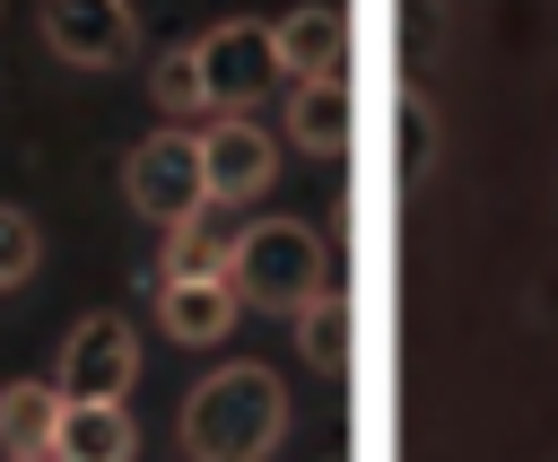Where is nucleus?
I'll return each mask as SVG.
<instances>
[{"label": "nucleus", "instance_id": "nucleus-1", "mask_svg": "<svg viewBox=\"0 0 558 462\" xmlns=\"http://www.w3.org/2000/svg\"><path fill=\"white\" fill-rule=\"evenodd\" d=\"M279 436H288V392L253 357L209 366L183 392V462H270Z\"/></svg>", "mask_w": 558, "mask_h": 462}, {"label": "nucleus", "instance_id": "nucleus-2", "mask_svg": "<svg viewBox=\"0 0 558 462\" xmlns=\"http://www.w3.org/2000/svg\"><path fill=\"white\" fill-rule=\"evenodd\" d=\"M227 288H235V305L288 314V323H296V314L331 288V244H323L305 218H253V227H235Z\"/></svg>", "mask_w": 558, "mask_h": 462}, {"label": "nucleus", "instance_id": "nucleus-3", "mask_svg": "<svg viewBox=\"0 0 558 462\" xmlns=\"http://www.w3.org/2000/svg\"><path fill=\"white\" fill-rule=\"evenodd\" d=\"M122 200H131L148 227H183V218H201V209H209V192H201V139H192L183 122L148 131V139L122 157Z\"/></svg>", "mask_w": 558, "mask_h": 462}, {"label": "nucleus", "instance_id": "nucleus-4", "mask_svg": "<svg viewBox=\"0 0 558 462\" xmlns=\"http://www.w3.org/2000/svg\"><path fill=\"white\" fill-rule=\"evenodd\" d=\"M192 61H201V105L209 113H253L279 87V52H270V26L262 17H218L192 44Z\"/></svg>", "mask_w": 558, "mask_h": 462}, {"label": "nucleus", "instance_id": "nucleus-5", "mask_svg": "<svg viewBox=\"0 0 558 462\" xmlns=\"http://www.w3.org/2000/svg\"><path fill=\"white\" fill-rule=\"evenodd\" d=\"M192 139H201V192H209V209H244V200L270 192L279 131H262L253 113H209V131H192Z\"/></svg>", "mask_w": 558, "mask_h": 462}, {"label": "nucleus", "instance_id": "nucleus-6", "mask_svg": "<svg viewBox=\"0 0 558 462\" xmlns=\"http://www.w3.org/2000/svg\"><path fill=\"white\" fill-rule=\"evenodd\" d=\"M131 384H140V331L122 314H78L61 340L52 392L61 401H131Z\"/></svg>", "mask_w": 558, "mask_h": 462}, {"label": "nucleus", "instance_id": "nucleus-7", "mask_svg": "<svg viewBox=\"0 0 558 462\" xmlns=\"http://www.w3.org/2000/svg\"><path fill=\"white\" fill-rule=\"evenodd\" d=\"M35 26H44V52L70 61V70H122L140 52V9L131 0H44Z\"/></svg>", "mask_w": 558, "mask_h": 462}, {"label": "nucleus", "instance_id": "nucleus-8", "mask_svg": "<svg viewBox=\"0 0 558 462\" xmlns=\"http://www.w3.org/2000/svg\"><path fill=\"white\" fill-rule=\"evenodd\" d=\"M270 52H279V78H349V17L331 0H305L270 26Z\"/></svg>", "mask_w": 558, "mask_h": 462}, {"label": "nucleus", "instance_id": "nucleus-9", "mask_svg": "<svg viewBox=\"0 0 558 462\" xmlns=\"http://www.w3.org/2000/svg\"><path fill=\"white\" fill-rule=\"evenodd\" d=\"M131 453H140V427L122 401H61L44 445V462H131Z\"/></svg>", "mask_w": 558, "mask_h": 462}, {"label": "nucleus", "instance_id": "nucleus-10", "mask_svg": "<svg viewBox=\"0 0 558 462\" xmlns=\"http://www.w3.org/2000/svg\"><path fill=\"white\" fill-rule=\"evenodd\" d=\"M235 314H244V305H235L227 279H157V323H166V340H183V349L227 340Z\"/></svg>", "mask_w": 558, "mask_h": 462}, {"label": "nucleus", "instance_id": "nucleus-11", "mask_svg": "<svg viewBox=\"0 0 558 462\" xmlns=\"http://www.w3.org/2000/svg\"><path fill=\"white\" fill-rule=\"evenodd\" d=\"M305 157H323V166H340L349 157V78H305L296 96H288V122H279Z\"/></svg>", "mask_w": 558, "mask_h": 462}, {"label": "nucleus", "instance_id": "nucleus-12", "mask_svg": "<svg viewBox=\"0 0 558 462\" xmlns=\"http://www.w3.org/2000/svg\"><path fill=\"white\" fill-rule=\"evenodd\" d=\"M52 418H61V392L44 375H17L0 384V462H44L52 445Z\"/></svg>", "mask_w": 558, "mask_h": 462}, {"label": "nucleus", "instance_id": "nucleus-13", "mask_svg": "<svg viewBox=\"0 0 558 462\" xmlns=\"http://www.w3.org/2000/svg\"><path fill=\"white\" fill-rule=\"evenodd\" d=\"M436 148H445V131H436V105L418 96V87H401L392 96V174H401V192H418L427 174H436Z\"/></svg>", "mask_w": 558, "mask_h": 462}, {"label": "nucleus", "instance_id": "nucleus-14", "mask_svg": "<svg viewBox=\"0 0 558 462\" xmlns=\"http://www.w3.org/2000/svg\"><path fill=\"white\" fill-rule=\"evenodd\" d=\"M296 349H305L323 375H349V296H340V279L296 314Z\"/></svg>", "mask_w": 558, "mask_h": 462}, {"label": "nucleus", "instance_id": "nucleus-15", "mask_svg": "<svg viewBox=\"0 0 558 462\" xmlns=\"http://www.w3.org/2000/svg\"><path fill=\"white\" fill-rule=\"evenodd\" d=\"M148 96H157V113H166V122L209 113V105H201V61H192V44H183V52H166V61L148 70Z\"/></svg>", "mask_w": 558, "mask_h": 462}, {"label": "nucleus", "instance_id": "nucleus-16", "mask_svg": "<svg viewBox=\"0 0 558 462\" xmlns=\"http://www.w3.org/2000/svg\"><path fill=\"white\" fill-rule=\"evenodd\" d=\"M35 262H44L35 218H26L17 200H0V296H9V288H26V279H35Z\"/></svg>", "mask_w": 558, "mask_h": 462}]
</instances>
